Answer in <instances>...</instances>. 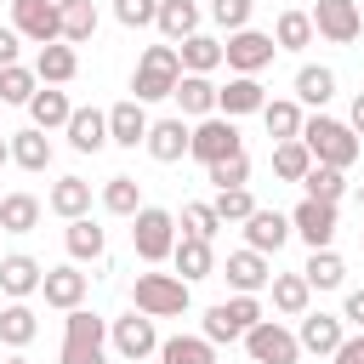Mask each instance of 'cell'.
<instances>
[{
    "label": "cell",
    "mask_w": 364,
    "mask_h": 364,
    "mask_svg": "<svg viewBox=\"0 0 364 364\" xmlns=\"http://www.w3.org/2000/svg\"><path fill=\"white\" fill-rule=\"evenodd\" d=\"M301 142H307L313 165H336V171H347V165L358 159V136H353V125L324 119V114H313V119L301 125Z\"/></svg>",
    "instance_id": "obj_1"
},
{
    "label": "cell",
    "mask_w": 364,
    "mask_h": 364,
    "mask_svg": "<svg viewBox=\"0 0 364 364\" xmlns=\"http://www.w3.org/2000/svg\"><path fill=\"white\" fill-rule=\"evenodd\" d=\"M131 301L148 318H176V313H188V279H176V273H136Z\"/></svg>",
    "instance_id": "obj_2"
},
{
    "label": "cell",
    "mask_w": 364,
    "mask_h": 364,
    "mask_svg": "<svg viewBox=\"0 0 364 364\" xmlns=\"http://www.w3.org/2000/svg\"><path fill=\"white\" fill-rule=\"evenodd\" d=\"M63 364H108V324L85 307L68 313L63 324Z\"/></svg>",
    "instance_id": "obj_3"
},
{
    "label": "cell",
    "mask_w": 364,
    "mask_h": 364,
    "mask_svg": "<svg viewBox=\"0 0 364 364\" xmlns=\"http://www.w3.org/2000/svg\"><path fill=\"white\" fill-rule=\"evenodd\" d=\"M176 80H182V57H176V46H148L142 63H136L131 91H136V102H159V97L176 91Z\"/></svg>",
    "instance_id": "obj_4"
},
{
    "label": "cell",
    "mask_w": 364,
    "mask_h": 364,
    "mask_svg": "<svg viewBox=\"0 0 364 364\" xmlns=\"http://www.w3.org/2000/svg\"><path fill=\"white\" fill-rule=\"evenodd\" d=\"M131 245H136L142 262H165V256L176 250V216L159 210V205H142V210L131 216Z\"/></svg>",
    "instance_id": "obj_5"
},
{
    "label": "cell",
    "mask_w": 364,
    "mask_h": 364,
    "mask_svg": "<svg viewBox=\"0 0 364 364\" xmlns=\"http://www.w3.org/2000/svg\"><path fill=\"white\" fill-rule=\"evenodd\" d=\"M188 154L210 171V165H222V159H233V154H245V142H239V125L228 119V114H210V119H199L193 125V142H188Z\"/></svg>",
    "instance_id": "obj_6"
},
{
    "label": "cell",
    "mask_w": 364,
    "mask_h": 364,
    "mask_svg": "<svg viewBox=\"0 0 364 364\" xmlns=\"http://www.w3.org/2000/svg\"><path fill=\"white\" fill-rule=\"evenodd\" d=\"M262 324V301L256 296H233V301H216L205 313V341H239Z\"/></svg>",
    "instance_id": "obj_7"
},
{
    "label": "cell",
    "mask_w": 364,
    "mask_h": 364,
    "mask_svg": "<svg viewBox=\"0 0 364 364\" xmlns=\"http://www.w3.org/2000/svg\"><path fill=\"white\" fill-rule=\"evenodd\" d=\"M11 28L34 46L63 40V6L57 0H11Z\"/></svg>",
    "instance_id": "obj_8"
},
{
    "label": "cell",
    "mask_w": 364,
    "mask_h": 364,
    "mask_svg": "<svg viewBox=\"0 0 364 364\" xmlns=\"http://www.w3.org/2000/svg\"><path fill=\"white\" fill-rule=\"evenodd\" d=\"M273 34H262V28H239V34H228V46H222V63L233 68V74H262L267 63H273Z\"/></svg>",
    "instance_id": "obj_9"
},
{
    "label": "cell",
    "mask_w": 364,
    "mask_h": 364,
    "mask_svg": "<svg viewBox=\"0 0 364 364\" xmlns=\"http://www.w3.org/2000/svg\"><path fill=\"white\" fill-rule=\"evenodd\" d=\"M245 353L256 358V364H296V353H301V341L284 330V324H273V318H262L250 336H245Z\"/></svg>",
    "instance_id": "obj_10"
},
{
    "label": "cell",
    "mask_w": 364,
    "mask_h": 364,
    "mask_svg": "<svg viewBox=\"0 0 364 364\" xmlns=\"http://www.w3.org/2000/svg\"><path fill=\"white\" fill-rule=\"evenodd\" d=\"M358 28H364V17H358L353 0H318L313 6V34H324L330 46H353Z\"/></svg>",
    "instance_id": "obj_11"
},
{
    "label": "cell",
    "mask_w": 364,
    "mask_h": 364,
    "mask_svg": "<svg viewBox=\"0 0 364 364\" xmlns=\"http://www.w3.org/2000/svg\"><path fill=\"white\" fill-rule=\"evenodd\" d=\"M108 341H114L119 358H148V353H159V336H154V318H148V313H125V318H114Z\"/></svg>",
    "instance_id": "obj_12"
},
{
    "label": "cell",
    "mask_w": 364,
    "mask_h": 364,
    "mask_svg": "<svg viewBox=\"0 0 364 364\" xmlns=\"http://www.w3.org/2000/svg\"><path fill=\"white\" fill-rule=\"evenodd\" d=\"M290 228H296L313 250H330V239H336V205H324V199H301V205L290 210Z\"/></svg>",
    "instance_id": "obj_13"
},
{
    "label": "cell",
    "mask_w": 364,
    "mask_h": 364,
    "mask_svg": "<svg viewBox=\"0 0 364 364\" xmlns=\"http://www.w3.org/2000/svg\"><path fill=\"white\" fill-rule=\"evenodd\" d=\"M216 108H222L228 119H239V114H262V108H267V91H262L256 74H233V80L216 91Z\"/></svg>",
    "instance_id": "obj_14"
},
{
    "label": "cell",
    "mask_w": 364,
    "mask_h": 364,
    "mask_svg": "<svg viewBox=\"0 0 364 364\" xmlns=\"http://www.w3.org/2000/svg\"><path fill=\"white\" fill-rule=\"evenodd\" d=\"M148 114H142V102L136 97H125V102H114L108 108V142H119V148H136V142H148Z\"/></svg>",
    "instance_id": "obj_15"
},
{
    "label": "cell",
    "mask_w": 364,
    "mask_h": 364,
    "mask_svg": "<svg viewBox=\"0 0 364 364\" xmlns=\"http://www.w3.org/2000/svg\"><path fill=\"white\" fill-rule=\"evenodd\" d=\"M188 142H193V131H188L182 119H154V125H148V142H142V148H148V154H154L159 165H176V159L188 154Z\"/></svg>",
    "instance_id": "obj_16"
},
{
    "label": "cell",
    "mask_w": 364,
    "mask_h": 364,
    "mask_svg": "<svg viewBox=\"0 0 364 364\" xmlns=\"http://www.w3.org/2000/svg\"><path fill=\"white\" fill-rule=\"evenodd\" d=\"M40 284H46V267H40L34 256H23V250H17V256H6V262H0V290H6L11 301L34 296Z\"/></svg>",
    "instance_id": "obj_17"
},
{
    "label": "cell",
    "mask_w": 364,
    "mask_h": 364,
    "mask_svg": "<svg viewBox=\"0 0 364 364\" xmlns=\"http://www.w3.org/2000/svg\"><path fill=\"white\" fill-rule=\"evenodd\" d=\"M222 273H228V284H233L239 296H256V290L273 279V273H267V256H262V250H250V245H245V250H233Z\"/></svg>",
    "instance_id": "obj_18"
},
{
    "label": "cell",
    "mask_w": 364,
    "mask_h": 364,
    "mask_svg": "<svg viewBox=\"0 0 364 364\" xmlns=\"http://www.w3.org/2000/svg\"><path fill=\"white\" fill-rule=\"evenodd\" d=\"M34 74H40V85H68V80L80 74V57H74V46H68V40H51V46H40V57H34Z\"/></svg>",
    "instance_id": "obj_19"
},
{
    "label": "cell",
    "mask_w": 364,
    "mask_h": 364,
    "mask_svg": "<svg viewBox=\"0 0 364 364\" xmlns=\"http://www.w3.org/2000/svg\"><path fill=\"white\" fill-rule=\"evenodd\" d=\"M290 233H296V228H290V216H279V210H262V205H256V216L245 222V245H250V250H262V256H267V250H279Z\"/></svg>",
    "instance_id": "obj_20"
},
{
    "label": "cell",
    "mask_w": 364,
    "mask_h": 364,
    "mask_svg": "<svg viewBox=\"0 0 364 364\" xmlns=\"http://www.w3.org/2000/svg\"><path fill=\"white\" fill-rule=\"evenodd\" d=\"M46 307H63V313H74L80 301H85V273L80 267H46Z\"/></svg>",
    "instance_id": "obj_21"
},
{
    "label": "cell",
    "mask_w": 364,
    "mask_h": 364,
    "mask_svg": "<svg viewBox=\"0 0 364 364\" xmlns=\"http://www.w3.org/2000/svg\"><path fill=\"white\" fill-rule=\"evenodd\" d=\"M171 262H176V279H210L216 273V256H210V239H176V250H171Z\"/></svg>",
    "instance_id": "obj_22"
},
{
    "label": "cell",
    "mask_w": 364,
    "mask_h": 364,
    "mask_svg": "<svg viewBox=\"0 0 364 364\" xmlns=\"http://www.w3.org/2000/svg\"><path fill=\"white\" fill-rule=\"evenodd\" d=\"M307 353H330L336 358V347L347 341V330H341V318H330V313H301V336H296Z\"/></svg>",
    "instance_id": "obj_23"
},
{
    "label": "cell",
    "mask_w": 364,
    "mask_h": 364,
    "mask_svg": "<svg viewBox=\"0 0 364 364\" xmlns=\"http://www.w3.org/2000/svg\"><path fill=\"white\" fill-rule=\"evenodd\" d=\"M176 57H182V74H210V68H222V40L216 34H188L176 46Z\"/></svg>",
    "instance_id": "obj_24"
},
{
    "label": "cell",
    "mask_w": 364,
    "mask_h": 364,
    "mask_svg": "<svg viewBox=\"0 0 364 364\" xmlns=\"http://www.w3.org/2000/svg\"><path fill=\"white\" fill-rule=\"evenodd\" d=\"M171 97H176V108H182V114H199V119H210V114H216V85H210L205 74H182Z\"/></svg>",
    "instance_id": "obj_25"
},
{
    "label": "cell",
    "mask_w": 364,
    "mask_h": 364,
    "mask_svg": "<svg viewBox=\"0 0 364 364\" xmlns=\"http://www.w3.org/2000/svg\"><path fill=\"white\" fill-rule=\"evenodd\" d=\"M63 131H68V142H74L80 154H97V148L108 142V114H97V108H74V119H68Z\"/></svg>",
    "instance_id": "obj_26"
},
{
    "label": "cell",
    "mask_w": 364,
    "mask_h": 364,
    "mask_svg": "<svg viewBox=\"0 0 364 364\" xmlns=\"http://www.w3.org/2000/svg\"><path fill=\"white\" fill-rule=\"evenodd\" d=\"M159 34L171 46H182L188 34H199V6L193 0H159Z\"/></svg>",
    "instance_id": "obj_27"
},
{
    "label": "cell",
    "mask_w": 364,
    "mask_h": 364,
    "mask_svg": "<svg viewBox=\"0 0 364 364\" xmlns=\"http://www.w3.org/2000/svg\"><path fill=\"white\" fill-rule=\"evenodd\" d=\"M159 364H216V341H205V336H171V341H159Z\"/></svg>",
    "instance_id": "obj_28"
},
{
    "label": "cell",
    "mask_w": 364,
    "mask_h": 364,
    "mask_svg": "<svg viewBox=\"0 0 364 364\" xmlns=\"http://www.w3.org/2000/svg\"><path fill=\"white\" fill-rule=\"evenodd\" d=\"M11 159H17L23 171H46V165H51V142H46V131H40V125L11 131Z\"/></svg>",
    "instance_id": "obj_29"
},
{
    "label": "cell",
    "mask_w": 364,
    "mask_h": 364,
    "mask_svg": "<svg viewBox=\"0 0 364 364\" xmlns=\"http://www.w3.org/2000/svg\"><path fill=\"white\" fill-rule=\"evenodd\" d=\"M51 210L68 216V222H80V216L91 210V182H85V176H63V182L51 188Z\"/></svg>",
    "instance_id": "obj_30"
},
{
    "label": "cell",
    "mask_w": 364,
    "mask_h": 364,
    "mask_svg": "<svg viewBox=\"0 0 364 364\" xmlns=\"http://www.w3.org/2000/svg\"><path fill=\"white\" fill-rule=\"evenodd\" d=\"M0 228L6 233H34L40 228V199L34 193H6L0 199Z\"/></svg>",
    "instance_id": "obj_31"
},
{
    "label": "cell",
    "mask_w": 364,
    "mask_h": 364,
    "mask_svg": "<svg viewBox=\"0 0 364 364\" xmlns=\"http://www.w3.org/2000/svg\"><path fill=\"white\" fill-rule=\"evenodd\" d=\"M34 330H40V318H34V307H28V301L0 307V341H6V347H28V341H34Z\"/></svg>",
    "instance_id": "obj_32"
},
{
    "label": "cell",
    "mask_w": 364,
    "mask_h": 364,
    "mask_svg": "<svg viewBox=\"0 0 364 364\" xmlns=\"http://www.w3.org/2000/svg\"><path fill=\"white\" fill-rule=\"evenodd\" d=\"M273 46H279V51H301V46H313V11H279V23H273Z\"/></svg>",
    "instance_id": "obj_33"
},
{
    "label": "cell",
    "mask_w": 364,
    "mask_h": 364,
    "mask_svg": "<svg viewBox=\"0 0 364 364\" xmlns=\"http://www.w3.org/2000/svg\"><path fill=\"white\" fill-rule=\"evenodd\" d=\"M262 125H267V136H279V142H296L307 119H301V108H296L290 97H279V102H267V108H262Z\"/></svg>",
    "instance_id": "obj_34"
},
{
    "label": "cell",
    "mask_w": 364,
    "mask_h": 364,
    "mask_svg": "<svg viewBox=\"0 0 364 364\" xmlns=\"http://www.w3.org/2000/svg\"><path fill=\"white\" fill-rule=\"evenodd\" d=\"M28 114H34V125H40V131H51V125H68V119H74V102H68L63 91H51V85H46V91H34Z\"/></svg>",
    "instance_id": "obj_35"
},
{
    "label": "cell",
    "mask_w": 364,
    "mask_h": 364,
    "mask_svg": "<svg viewBox=\"0 0 364 364\" xmlns=\"http://www.w3.org/2000/svg\"><path fill=\"white\" fill-rule=\"evenodd\" d=\"M63 245H68V256H74V262H97V256H102V228H97L91 216H80V222H68Z\"/></svg>",
    "instance_id": "obj_36"
},
{
    "label": "cell",
    "mask_w": 364,
    "mask_h": 364,
    "mask_svg": "<svg viewBox=\"0 0 364 364\" xmlns=\"http://www.w3.org/2000/svg\"><path fill=\"white\" fill-rule=\"evenodd\" d=\"M301 279H307L313 290H336V284L347 279V262H341L336 250H313V256H307V267H301Z\"/></svg>",
    "instance_id": "obj_37"
},
{
    "label": "cell",
    "mask_w": 364,
    "mask_h": 364,
    "mask_svg": "<svg viewBox=\"0 0 364 364\" xmlns=\"http://www.w3.org/2000/svg\"><path fill=\"white\" fill-rule=\"evenodd\" d=\"M296 97H301V102H313V108H324V102L336 97V74H330L324 63H318V68L307 63V68L296 74Z\"/></svg>",
    "instance_id": "obj_38"
},
{
    "label": "cell",
    "mask_w": 364,
    "mask_h": 364,
    "mask_svg": "<svg viewBox=\"0 0 364 364\" xmlns=\"http://www.w3.org/2000/svg\"><path fill=\"white\" fill-rule=\"evenodd\" d=\"M307 171H313V154H307V142H301V136L273 148V176H284V182H301Z\"/></svg>",
    "instance_id": "obj_39"
},
{
    "label": "cell",
    "mask_w": 364,
    "mask_h": 364,
    "mask_svg": "<svg viewBox=\"0 0 364 364\" xmlns=\"http://www.w3.org/2000/svg\"><path fill=\"white\" fill-rule=\"evenodd\" d=\"M102 205H108L114 216H136V210H142V182H136V176H108Z\"/></svg>",
    "instance_id": "obj_40"
},
{
    "label": "cell",
    "mask_w": 364,
    "mask_h": 364,
    "mask_svg": "<svg viewBox=\"0 0 364 364\" xmlns=\"http://www.w3.org/2000/svg\"><path fill=\"white\" fill-rule=\"evenodd\" d=\"M307 296H313V284H307L301 273H279V279H273V307H279V313H296V318H301V313H307Z\"/></svg>",
    "instance_id": "obj_41"
},
{
    "label": "cell",
    "mask_w": 364,
    "mask_h": 364,
    "mask_svg": "<svg viewBox=\"0 0 364 364\" xmlns=\"http://www.w3.org/2000/svg\"><path fill=\"white\" fill-rule=\"evenodd\" d=\"M91 34H97V6H91V0H63V40L80 46V40H91Z\"/></svg>",
    "instance_id": "obj_42"
},
{
    "label": "cell",
    "mask_w": 364,
    "mask_h": 364,
    "mask_svg": "<svg viewBox=\"0 0 364 364\" xmlns=\"http://www.w3.org/2000/svg\"><path fill=\"white\" fill-rule=\"evenodd\" d=\"M301 188H307V199H324V205H336V199L347 193V176H341L336 165H313V171L301 176Z\"/></svg>",
    "instance_id": "obj_43"
},
{
    "label": "cell",
    "mask_w": 364,
    "mask_h": 364,
    "mask_svg": "<svg viewBox=\"0 0 364 364\" xmlns=\"http://www.w3.org/2000/svg\"><path fill=\"white\" fill-rule=\"evenodd\" d=\"M40 74L34 68H23V63H11V68H0V102H34V85Z\"/></svg>",
    "instance_id": "obj_44"
},
{
    "label": "cell",
    "mask_w": 364,
    "mask_h": 364,
    "mask_svg": "<svg viewBox=\"0 0 364 364\" xmlns=\"http://www.w3.org/2000/svg\"><path fill=\"white\" fill-rule=\"evenodd\" d=\"M216 228H222L216 205H182V233L188 239H216Z\"/></svg>",
    "instance_id": "obj_45"
},
{
    "label": "cell",
    "mask_w": 364,
    "mask_h": 364,
    "mask_svg": "<svg viewBox=\"0 0 364 364\" xmlns=\"http://www.w3.org/2000/svg\"><path fill=\"white\" fill-rule=\"evenodd\" d=\"M216 216H222V222H250V216H256L250 188H228V193H216Z\"/></svg>",
    "instance_id": "obj_46"
},
{
    "label": "cell",
    "mask_w": 364,
    "mask_h": 364,
    "mask_svg": "<svg viewBox=\"0 0 364 364\" xmlns=\"http://www.w3.org/2000/svg\"><path fill=\"white\" fill-rule=\"evenodd\" d=\"M210 182H216V193H228V188H245V182H250V159H245V154H233V159L210 165Z\"/></svg>",
    "instance_id": "obj_47"
},
{
    "label": "cell",
    "mask_w": 364,
    "mask_h": 364,
    "mask_svg": "<svg viewBox=\"0 0 364 364\" xmlns=\"http://www.w3.org/2000/svg\"><path fill=\"white\" fill-rule=\"evenodd\" d=\"M250 6H256V0H210V17H216L228 34H239V28H250Z\"/></svg>",
    "instance_id": "obj_48"
},
{
    "label": "cell",
    "mask_w": 364,
    "mask_h": 364,
    "mask_svg": "<svg viewBox=\"0 0 364 364\" xmlns=\"http://www.w3.org/2000/svg\"><path fill=\"white\" fill-rule=\"evenodd\" d=\"M114 17L125 28H148V23H159V0H114Z\"/></svg>",
    "instance_id": "obj_49"
},
{
    "label": "cell",
    "mask_w": 364,
    "mask_h": 364,
    "mask_svg": "<svg viewBox=\"0 0 364 364\" xmlns=\"http://www.w3.org/2000/svg\"><path fill=\"white\" fill-rule=\"evenodd\" d=\"M336 364H364V330H358V336H347V341L336 347Z\"/></svg>",
    "instance_id": "obj_50"
},
{
    "label": "cell",
    "mask_w": 364,
    "mask_h": 364,
    "mask_svg": "<svg viewBox=\"0 0 364 364\" xmlns=\"http://www.w3.org/2000/svg\"><path fill=\"white\" fill-rule=\"evenodd\" d=\"M17 63V28H0V68Z\"/></svg>",
    "instance_id": "obj_51"
},
{
    "label": "cell",
    "mask_w": 364,
    "mask_h": 364,
    "mask_svg": "<svg viewBox=\"0 0 364 364\" xmlns=\"http://www.w3.org/2000/svg\"><path fill=\"white\" fill-rule=\"evenodd\" d=\"M341 318H347V324H358V330H364V290H353V296H347V313H341Z\"/></svg>",
    "instance_id": "obj_52"
},
{
    "label": "cell",
    "mask_w": 364,
    "mask_h": 364,
    "mask_svg": "<svg viewBox=\"0 0 364 364\" xmlns=\"http://www.w3.org/2000/svg\"><path fill=\"white\" fill-rule=\"evenodd\" d=\"M353 136H364V91L353 97Z\"/></svg>",
    "instance_id": "obj_53"
},
{
    "label": "cell",
    "mask_w": 364,
    "mask_h": 364,
    "mask_svg": "<svg viewBox=\"0 0 364 364\" xmlns=\"http://www.w3.org/2000/svg\"><path fill=\"white\" fill-rule=\"evenodd\" d=\"M6 159H11V142H6V136H0V165H6Z\"/></svg>",
    "instance_id": "obj_54"
},
{
    "label": "cell",
    "mask_w": 364,
    "mask_h": 364,
    "mask_svg": "<svg viewBox=\"0 0 364 364\" xmlns=\"http://www.w3.org/2000/svg\"><path fill=\"white\" fill-rule=\"evenodd\" d=\"M358 205H364V182H358Z\"/></svg>",
    "instance_id": "obj_55"
},
{
    "label": "cell",
    "mask_w": 364,
    "mask_h": 364,
    "mask_svg": "<svg viewBox=\"0 0 364 364\" xmlns=\"http://www.w3.org/2000/svg\"><path fill=\"white\" fill-rule=\"evenodd\" d=\"M6 364H28V358H6Z\"/></svg>",
    "instance_id": "obj_56"
},
{
    "label": "cell",
    "mask_w": 364,
    "mask_h": 364,
    "mask_svg": "<svg viewBox=\"0 0 364 364\" xmlns=\"http://www.w3.org/2000/svg\"><path fill=\"white\" fill-rule=\"evenodd\" d=\"M358 245H364V233H358Z\"/></svg>",
    "instance_id": "obj_57"
},
{
    "label": "cell",
    "mask_w": 364,
    "mask_h": 364,
    "mask_svg": "<svg viewBox=\"0 0 364 364\" xmlns=\"http://www.w3.org/2000/svg\"><path fill=\"white\" fill-rule=\"evenodd\" d=\"M57 6H63V0H57Z\"/></svg>",
    "instance_id": "obj_58"
},
{
    "label": "cell",
    "mask_w": 364,
    "mask_h": 364,
    "mask_svg": "<svg viewBox=\"0 0 364 364\" xmlns=\"http://www.w3.org/2000/svg\"><path fill=\"white\" fill-rule=\"evenodd\" d=\"M0 233H6V228H0Z\"/></svg>",
    "instance_id": "obj_59"
},
{
    "label": "cell",
    "mask_w": 364,
    "mask_h": 364,
    "mask_svg": "<svg viewBox=\"0 0 364 364\" xmlns=\"http://www.w3.org/2000/svg\"><path fill=\"white\" fill-rule=\"evenodd\" d=\"M0 199H6V193H0Z\"/></svg>",
    "instance_id": "obj_60"
}]
</instances>
